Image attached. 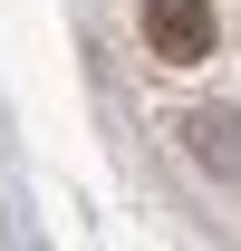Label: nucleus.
Masks as SVG:
<instances>
[{
  "instance_id": "f257e3e1",
  "label": "nucleus",
  "mask_w": 241,
  "mask_h": 251,
  "mask_svg": "<svg viewBox=\"0 0 241 251\" xmlns=\"http://www.w3.org/2000/svg\"><path fill=\"white\" fill-rule=\"evenodd\" d=\"M145 49L164 68L212 58V0H145Z\"/></svg>"
},
{
  "instance_id": "f03ea898",
  "label": "nucleus",
  "mask_w": 241,
  "mask_h": 251,
  "mask_svg": "<svg viewBox=\"0 0 241 251\" xmlns=\"http://www.w3.org/2000/svg\"><path fill=\"white\" fill-rule=\"evenodd\" d=\"M193 135H203L212 164H232V174H241V116H193Z\"/></svg>"
}]
</instances>
